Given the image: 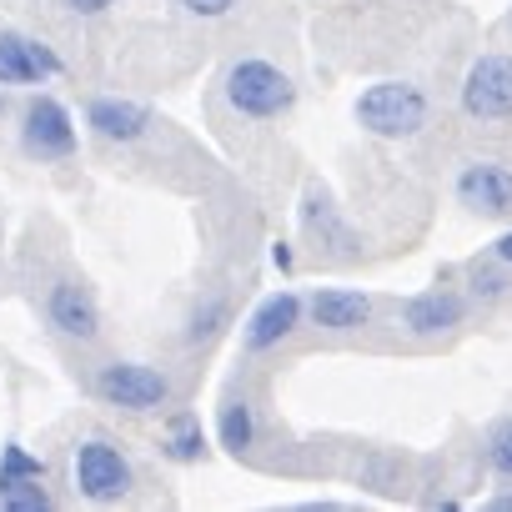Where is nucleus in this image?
Segmentation results:
<instances>
[{
	"label": "nucleus",
	"instance_id": "b1692460",
	"mask_svg": "<svg viewBox=\"0 0 512 512\" xmlns=\"http://www.w3.org/2000/svg\"><path fill=\"white\" fill-rule=\"evenodd\" d=\"M0 111H6V96H0Z\"/></svg>",
	"mask_w": 512,
	"mask_h": 512
},
{
	"label": "nucleus",
	"instance_id": "a211bd4d",
	"mask_svg": "<svg viewBox=\"0 0 512 512\" xmlns=\"http://www.w3.org/2000/svg\"><path fill=\"white\" fill-rule=\"evenodd\" d=\"M11 477H46V462L11 442L6 452H0V482H11Z\"/></svg>",
	"mask_w": 512,
	"mask_h": 512
},
{
	"label": "nucleus",
	"instance_id": "0eeeda50",
	"mask_svg": "<svg viewBox=\"0 0 512 512\" xmlns=\"http://www.w3.org/2000/svg\"><path fill=\"white\" fill-rule=\"evenodd\" d=\"M46 317L61 337L71 342H96L101 337V307L91 297V287H81L76 277H61L51 292H46Z\"/></svg>",
	"mask_w": 512,
	"mask_h": 512
},
{
	"label": "nucleus",
	"instance_id": "f3484780",
	"mask_svg": "<svg viewBox=\"0 0 512 512\" xmlns=\"http://www.w3.org/2000/svg\"><path fill=\"white\" fill-rule=\"evenodd\" d=\"M487 467L497 477H512V417H502L492 432H487Z\"/></svg>",
	"mask_w": 512,
	"mask_h": 512
},
{
	"label": "nucleus",
	"instance_id": "6ab92c4d",
	"mask_svg": "<svg viewBox=\"0 0 512 512\" xmlns=\"http://www.w3.org/2000/svg\"><path fill=\"white\" fill-rule=\"evenodd\" d=\"M176 6L186 11V16H201V21H216V16H226V11H236L241 0H176Z\"/></svg>",
	"mask_w": 512,
	"mask_h": 512
},
{
	"label": "nucleus",
	"instance_id": "2eb2a0df",
	"mask_svg": "<svg viewBox=\"0 0 512 512\" xmlns=\"http://www.w3.org/2000/svg\"><path fill=\"white\" fill-rule=\"evenodd\" d=\"M0 507H6V512H46L51 507L46 477H11V482H0Z\"/></svg>",
	"mask_w": 512,
	"mask_h": 512
},
{
	"label": "nucleus",
	"instance_id": "9b49d317",
	"mask_svg": "<svg viewBox=\"0 0 512 512\" xmlns=\"http://www.w3.org/2000/svg\"><path fill=\"white\" fill-rule=\"evenodd\" d=\"M297 322H302V297L297 292H272L262 307L246 317L241 347L246 352H272V347H282L297 332Z\"/></svg>",
	"mask_w": 512,
	"mask_h": 512
},
{
	"label": "nucleus",
	"instance_id": "412c9836",
	"mask_svg": "<svg viewBox=\"0 0 512 512\" xmlns=\"http://www.w3.org/2000/svg\"><path fill=\"white\" fill-rule=\"evenodd\" d=\"M61 11H71V16H101V11H111L116 0H56Z\"/></svg>",
	"mask_w": 512,
	"mask_h": 512
},
{
	"label": "nucleus",
	"instance_id": "5701e85b",
	"mask_svg": "<svg viewBox=\"0 0 512 512\" xmlns=\"http://www.w3.org/2000/svg\"><path fill=\"white\" fill-rule=\"evenodd\" d=\"M487 507H512V492H507V497H492Z\"/></svg>",
	"mask_w": 512,
	"mask_h": 512
},
{
	"label": "nucleus",
	"instance_id": "ddd939ff",
	"mask_svg": "<svg viewBox=\"0 0 512 512\" xmlns=\"http://www.w3.org/2000/svg\"><path fill=\"white\" fill-rule=\"evenodd\" d=\"M372 317V297L367 292H347V287H327L312 297V322L327 332H357Z\"/></svg>",
	"mask_w": 512,
	"mask_h": 512
},
{
	"label": "nucleus",
	"instance_id": "7ed1b4c3",
	"mask_svg": "<svg viewBox=\"0 0 512 512\" xmlns=\"http://www.w3.org/2000/svg\"><path fill=\"white\" fill-rule=\"evenodd\" d=\"M96 397L121 412H161L171 397V382H166V372L141 367V362H106L96 372Z\"/></svg>",
	"mask_w": 512,
	"mask_h": 512
},
{
	"label": "nucleus",
	"instance_id": "f257e3e1",
	"mask_svg": "<svg viewBox=\"0 0 512 512\" xmlns=\"http://www.w3.org/2000/svg\"><path fill=\"white\" fill-rule=\"evenodd\" d=\"M292 101H297L292 76L262 56H246L226 71V106L246 121H277L292 111Z\"/></svg>",
	"mask_w": 512,
	"mask_h": 512
},
{
	"label": "nucleus",
	"instance_id": "393cba45",
	"mask_svg": "<svg viewBox=\"0 0 512 512\" xmlns=\"http://www.w3.org/2000/svg\"><path fill=\"white\" fill-rule=\"evenodd\" d=\"M507 26H512V11H507Z\"/></svg>",
	"mask_w": 512,
	"mask_h": 512
},
{
	"label": "nucleus",
	"instance_id": "dca6fc26",
	"mask_svg": "<svg viewBox=\"0 0 512 512\" xmlns=\"http://www.w3.org/2000/svg\"><path fill=\"white\" fill-rule=\"evenodd\" d=\"M161 447H166L171 462H196L201 457V422L196 417H176V427H171V437Z\"/></svg>",
	"mask_w": 512,
	"mask_h": 512
},
{
	"label": "nucleus",
	"instance_id": "aec40b11",
	"mask_svg": "<svg viewBox=\"0 0 512 512\" xmlns=\"http://www.w3.org/2000/svg\"><path fill=\"white\" fill-rule=\"evenodd\" d=\"M507 277H497L492 267H472V297H502Z\"/></svg>",
	"mask_w": 512,
	"mask_h": 512
},
{
	"label": "nucleus",
	"instance_id": "9d476101",
	"mask_svg": "<svg viewBox=\"0 0 512 512\" xmlns=\"http://www.w3.org/2000/svg\"><path fill=\"white\" fill-rule=\"evenodd\" d=\"M462 322H467V297L452 287H432V292H417L402 302V327L412 337H442Z\"/></svg>",
	"mask_w": 512,
	"mask_h": 512
},
{
	"label": "nucleus",
	"instance_id": "f03ea898",
	"mask_svg": "<svg viewBox=\"0 0 512 512\" xmlns=\"http://www.w3.org/2000/svg\"><path fill=\"white\" fill-rule=\"evenodd\" d=\"M427 116H432V106H427L422 86H412V81H377V86H367V91L357 96V121H362V131H372V136H382V141H407V136H417V131L427 126Z\"/></svg>",
	"mask_w": 512,
	"mask_h": 512
},
{
	"label": "nucleus",
	"instance_id": "1a4fd4ad",
	"mask_svg": "<svg viewBox=\"0 0 512 512\" xmlns=\"http://www.w3.org/2000/svg\"><path fill=\"white\" fill-rule=\"evenodd\" d=\"M61 76V56L21 31H0V86H36Z\"/></svg>",
	"mask_w": 512,
	"mask_h": 512
},
{
	"label": "nucleus",
	"instance_id": "423d86ee",
	"mask_svg": "<svg viewBox=\"0 0 512 512\" xmlns=\"http://www.w3.org/2000/svg\"><path fill=\"white\" fill-rule=\"evenodd\" d=\"M71 472H76V487H81L86 502H121L131 492V462L121 457V447H111L101 437L76 447Z\"/></svg>",
	"mask_w": 512,
	"mask_h": 512
},
{
	"label": "nucleus",
	"instance_id": "f8f14e48",
	"mask_svg": "<svg viewBox=\"0 0 512 512\" xmlns=\"http://www.w3.org/2000/svg\"><path fill=\"white\" fill-rule=\"evenodd\" d=\"M86 126L101 141H141L151 131V111L141 101H126V96H96L86 106Z\"/></svg>",
	"mask_w": 512,
	"mask_h": 512
},
{
	"label": "nucleus",
	"instance_id": "6e6552de",
	"mask_svg": "<svg viewBox=\"0 0 512 512\" xmlns=\"http://www.w3.org/2000/svg\"><path fill=\"white\" fill-rule=\"evenodd\" d=\"M457 201L477 216H512V171L497 166V161H472L457 171Z\"/></svg>",
	"mask_w": 512,
	"mask_h": 512
},
{
	"label": "nucleus",
	"instance_id": "4468645a",
	"mask_svg": "<svg viewBox=\"0 0 512 512\" xmlns=\"http://www.w3.org/2000/svg\"><path fill=\"white\" fill-rule=\"evenodd\" d=\"M216 437H221V447H226V452H246V447L256 442V417H251V407L231 397V402L221 407V422H216Z\"/></svg>",
	"mask_w": 512,
	"mask_h": 512
},
{
	"label": "nucleus",
	"instance_id": "39448f33",
	"mask_svg": "<svg viewBox=\"0 0 512 512\" xmlns=\"http://www.w3.org/2000/svg\"><path fill=\"white\" fill-rule=\"evenodd\" d=\"M21 146H26V156H36V161H71V156H76V126H71V111H66L56 96H36V101H26V116H21Z\"/></svg>",
	"mask_w": 512,
	"mask_h": 512
},
{
	"label": "nucleus",
	"instance_id": "20e7f679",
	"mask_svg": "<svg viewBox=\"0 0 512 512\" xmlns=\"http://www.w3.org/2000/svg\"><path fill=\"white\" fill-rule=\"evenodd\" d=\"M462 111L472 121H512V56L487 51L462 81Z\"/></svg>",
	"mask_w": 512,
	"mask_h": 512
},
{
	"label": "nucleus",
	"instance_id": "4be33fe9",
	"mask_svg": "<svg viewBox=\"0 0 512 512\" xmlns=\"http://www.w3.org/2000/svg\"><path fill=\"white\" fill-rule=\"evenodd\" d=\"M492 262H502V267H512V231H502V236L492 241Z\"/></svg>",
	"mask_w": 512,
	"mask_h": 512
}]
</instances>
